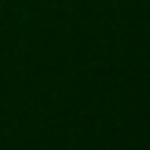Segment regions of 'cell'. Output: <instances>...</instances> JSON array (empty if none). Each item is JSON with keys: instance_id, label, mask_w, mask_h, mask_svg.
<instances>
[]
</instances>
